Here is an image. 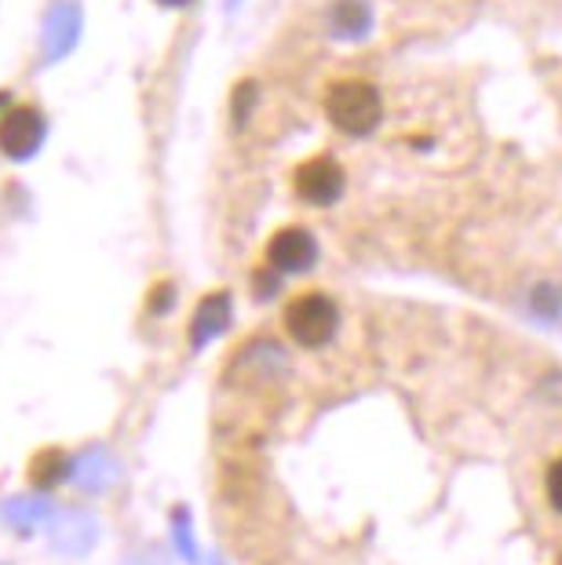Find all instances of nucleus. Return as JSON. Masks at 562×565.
<instances>
[{"label":"nucleus","instance_id":"obj_2","mask_svg":"<svg viewBox=\"0 0 562 565\" xmlns=\"http://www.w3.org/2000/svg\"><path fill=\"white\" fill-rule=\"evenodd\" d=\"M282 321L293 343L307 347V351H318V347H326L332 340V332H337L340 310L326 292H300L285 303Z\"/></svg>","mask_w":562,"mask_h":565},{"label":"nucleus","instance_id":"obj_6","mask_svg":"<svg viewBox=\"0 0 562 565\" xmlns=\"http://www.w3.org/2000/svg\"><path fill=\"white\" fill-rule=\"evenodd\" d=\"M226 318H231V299H226V292H216V296H205L194 315V324H190V343L201 347L209 340V335H216Z\"/></svg>","mask_w":562,"mask_h":565},{"label":"nucleus","instance_id":"obj_4","mask_svg":"<svg viewBox=\"0 0 562 565\" xmlns=\"http://www.w3.org/2000/svg\"><path fill=\"white\" fill-rule=\"evenodd\" d=\"M343 168L340 161H332L329 153H318V158L304 161L293 172V186L307 204H332L343 194Z\"/></svg>","mask_w":562,"mask_h":565},{"label":"nucleus","instance_id":"obj_7","mask_svg":"<svg viewBox=\"0 0 562 565\" xmlns=\"http://www.w3.org/2000/svg\"><path fill=\"white\" fill-rule=\"evenodd\" d=\"M66 467H70V460L63 449H41L30 460V482L38 489H52L66 478Z\"/></svg>","mask_w":562,"mask_h":565},{"label":"nucleus","instance_id":"obj_10","mask_svg":"<svg viewBox=\"0 0 562 565\" xmlns=\"http://www.w3.org/2000/svg\"><path fill=\"white\" fill-rule=\"evenodd\" d=\"M158 4H165V8H183V4H190V0H158Z\"/></svg>","mask_w":562,"mask_h":565},{"label":"nucleus","instance_id":"obj_9","mask_svg":"<svg viewBox=\"0 0 562 565\" xmlns=\"http://www.w3.org/2000/svg\"><path fill=\"white\" fill-rule=\"evenodd\" d=\"M253 92H256V88H253V84H248V81L242 84V88L234 92V99H237V103H234V117H237V121H242L245 110H248V103H253Z\"/></svg>","mask_w":562,"mask_h":565},{"label":"nucleus","instance_id":"obj_5","mask_svg":"<svg viewBox=\"0 0 562 565\" xmlns=\"http://www.w3.org/2000/svg\"><path fill=\"white\" fill-rule=\"evenodd\" d=\"M318 256V245L304 226H285L267 242V263L282 274H300Z\"/></svg>","mask_w":562,"mask_h":565},{"label":"nucleus","instance_id":"obj_1","mask_svg":"<svg viewBox=\"0 0 562 565\" xmlns=\"http://www.w3.org/2000/svg\"><path fill=\"white\" fill-rule=\"evenodd\" d=\"M326 117L343 136H369L384 117V99L369 81H337L326 92Z\"/></svg>","mask_w":562,"mask_h":565},{"label":"nucleus","instance_id":"obj_3","mask_svg":"<svg viewBox=\"0 0 562 565\" xmlns=\"http://www.w3.org/2000/svg\"><path fill=\"white\" fill-rule=\"evenodd\" d=\"M44 142V117L33 106H11L0 117V153L11 161H26Z\"/></svg>","mask_w":562,"mask_h":565},{"label":"nucleus","instance_id":"obj_11","mask_svg":"<svg viewBox=\"0 0 562 565\" xmlns=\"http://www.w3.org/2000/svg\"><path fill=\"white\" fill-rule=\"evenodd\" d=\"M559 565H562V558H559Z\"/></svg>","mask_w":562,"mask_h":565},{"label":"nucleus","instance_id":"obj_8","mask_svg":"<svg viewBox=\"0 0 562 565\" xmlns=\"http://www.w3.org/2000/svg\"><path fill=\"white\" fill-rule=\"evenodd\" d=\"M544 497H548V503L562 514V456L559 460L548 467V478H544Z\"/></svg>","mask_w":562,"mask_h":565}]
</instances>
